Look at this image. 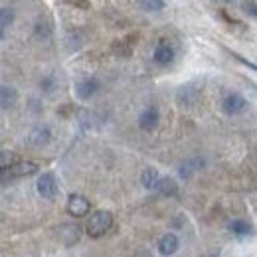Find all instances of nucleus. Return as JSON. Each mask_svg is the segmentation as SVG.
I'll use <instances>...</instances> for the list:
<instances>
[{
    "label": "nucleus",
    "mask_w": 257,
    "mask_h": 257,
    "mask_svg": "<svg viewBox=\"0 0 257 257\" xmlns=\"http://www.w3.org/2000/svg\"><path fill=\"white\" fill-rule=\"evenodd\" d=\"M139 6L143 10H147V12H159V10L164 8V2L162 0H141Z\"/></svg>",
    "instance_id": "21"
},
{
    "label": "nucleus",
    "mask_w": 257,
    "mask_h": 257,
    "mask_svg": "<svg viewBox=\"0 0 257 257\" xmlns=\"http://www.w3.org/2000/svg\"><path fill=\"white\" fill-rule=\"evenodd\" d=\"M50 141H52V131H50V127H46V125L34 127L32 131H30V135H28V143H30L32 147H38V149L46 147Z\"/></svg>",
    "instance_id": "10"
},
{
    "label": "nucleus",
    "mask_w": 257,
    "mask_h": 257,
    "mask_svg": "<svg viewBox=\"0 0 257 257\" xmlns=\"http://www.w3.org/2000/svg\"><path fill=\"white\" fill-rule=\"evenodd\" d=\"M40 89L46 93V95H52L56 89H58V77L54 73H46L42 79H40Z\"/></svg>",
    "instance_id": "16"
},
{
    "label": "nucleus",
    "mask_w": 257,
    "mask_h": 257,
    "mask_svg": "<svg viewBox=\"0 0 257 257\" xmlns=\"http://www.w3.org/2000/svg\"><path fill=\"white\" fill-rule=\"evenodd\" d=\"M157 192L161 196H166V198H174L178 194V184H176V180L172 176H162Z\"/></svg>",
    "instance_id": "15"
},
{
    "label": "nucleus",
    "mask_w": 257,
    "mask_h": 257,
    "mask_svg": "<svg viewBox=\"0 0 257 257\" xmlns=\"http://www.w3.org/2000/svg\"><path fill=\"white\" fill-rule=\"evenodd\" d=\"M178 245H180V241H178L176 233H172V231L164 233L161 239H159V251H161V255H164V257L174 255V253L178 251Z\"/></svg>",
    "instance_id": "12"
},
{
    "label": "nucleus",
    "mask_w": 257,
    "mask_h": 257,
    "mask_svg": "<svg viewBox=\"0 0 257 257\" xmlns=\"http://www.w3.org/2000/svg\"><path fill=\"white\" fill-rule=\"evenodd\" d=\"M229 231L235 233V235H251L253 227H251V224H247L243 220H231L229 222Z\"/></svg>",
    "instance_id": "17"
},
{
    "label": "nucleus",
    "mask_w": 257,
    "mask_h": 257,
    "mask_svg": "<svg viewBox=\"0 0 257 257\" xmlns=\"http://www.w3.org/2000/svg\"><path fill=\"white\" fill-rule=\"evenodd\" d=\"M99 89H101V83H99V79L93 77V75L91 77H83V79H79L75 83V95L79 97L81 101H89Z\"/></svg>",
    "instance_id": "5"
},
{
    "label": "nucleus",
    "mask_w": 257,
    "mask_h": 257,
    "mask_svg": "<svg viewBox=\"0 0 257 257\" xmlns=\"http://www.w3.org/2000/svg\"><path fill=\"white\" fill-rule=\"evenodd\" d=\"M65 210H67V214L73 216V218H83V216L89 214L91 204H89V200H87L85 196H81V194H69Z\"/></svg>",
    "instance_id": "3"
},
{
    "label": "nucleus",
    "mask_w": 257,
    "mask_h": 257,
    "mask_svg": "<svg viewBox=\"0 0 257 257\" xmlns=\"http://www.w3.org/2000/svg\"><path fill=\"white\" fill-rule=\"evenodd\" d=\"M12 22H14V10L8 8V6H2V10H0V30H2V38H4L6 28H8Z\"/></svg>",
    "instance_id": "18"
},
{
    "label": "nucleus",
    "mask_w": 257,
    "mask_h": 257,
    "mask_svg": "<svg viewBox=\"0 0 257 257\" xmlns=\"http://www.w3.org/2000/svg\"><path fill=\"white\" fill-rule=\"evenodd\" d=\"M113 227V214L109 210H97L89 216V222L85 225L87 229V235L93 237V239H99L103 237L109 229Z\"/></svg>",
    "instance_id": "1"
},
{
    "label": "nucleus",
    "mask_w": 257,
    "mask_h": 257,
    "mask_svg": "<svg viewBox=\"0 0 257 257\" xmlns=\"http://www.w3.org/2000/svg\"><path fill=\"white\" fill-rule=\"evenodd\" d=\"M159 121H161V113H159V109L157 107H147L141 115H139V127L143 128L145 133H153V131H157L159 127Z\"/></svg>",
    "instance_id": "7"
},
{
    "label": "nucleus",
    "mask_w": 257,
    "mask_h": 257,
    "mask_svg": "<svg viewBox=\"0 0 257 257\" xmlns=\"http://www.w3.org/2000/svg\"><path fill=\"white\" fill-rule=\"evenodd\" d=\"M36 190L42 198L46 200H54L60 188H58V180H56V174L54 172H44L40 178H38V184H36Z\"/></svg>",
    "instance_id": "2"
},
{
    "label": "nucleus",
    "mask_w": 257,
    "mask_h": 257,
    "mask_svg": "<svg viewBox=\"0 0 257 257\" xmlns=\"http://www.w3.org/2000/svg\"><path fill=\"white\" fill-rule=\"evenodd\" d=\"M161 172L153 166H147L143 172H141V184L147 188V190H159V184H161Z\"/></svg>",
    "instance_id": "13"
},
{
    "label": "nucleus",
    "mask_w": 257,
    "mask_h": 257,
    "mask_svg": "<svg viewBox=\"0 0 257 257\" xmlns=\"http://www.w3.org/2000/svg\"><path fill=\"white\" fill-rule=\"evenodd\" d=\"M36 36L42 38V40H48L52 36V26L48 22H38L36 24Z\"/></svg>",
    "instance_id": "22"
},
{
    "label": "nucleus",
    "mask_w": 257,
    "mask_h": 257,
    "mask_svg": "<svg viewBox=\"0 0 257 257\" xmlns=\"http://www.w3.org/2000/svg\"><path fill=\"white\" fill-rule=\"evenodd\" d=\"M241 10L249 16V18H255L257 20V2L253 0H247V2H241Z\"/></svg>",
    "instance_id": "24"
},
{
    "label": "nucleus",
    "mask_w": 257,
    "mask_h": 257,
    "mask_svg": "<svg viewBox=\"0 0 257 257\" xmlns=\"http://www.w3.org/2000/svg\"><path fill=\"white\" fill-rule=\"evenodd\" d=\"M245 107H247V99L237 91H231L222 99V109L225 115H239L241 111H245Z\"/></svg>",
    "instance_id": "4"
},
{
    "label": "nucleus",
    "mask_w": 257,
    "mask_h": 257,
    "mask_svg": "<svg viewBox=\"0 0 257 257\" xmlns=\"http://www.w3.org/2000/svg\"><path fill=\"white\" fill-rule=\"evenodd\" d=\"M113 52L121 58H128L133 54V42H127V40H119L115 46H113Z\"/></svg>",
    "instance_id": "20"
},
{
    "label": "nucleus",
    "mask_w": 257,
    "mask_h": 257,
    "mask_svg": "<svg viewBox=\"0 0 257 257\" xmlns=\"http://www.w3.org/2000/svg\"><path fill=\"white\" fill-rule=\"evenodd\" d=\"M153 60L155 64L166 67L174 62V48L168 44V42H159L157 48H155V54H153Z\"/></svg>",
    "instance_id": "9"
},
{
    "label": "nucleus",
    "mask_w": 257,
    "mask_h": 257,
    "mask_svg": "<svg viewBox=\"0 0 257 257\" xmlns=\"http://www.w3.org/2000/svg\"><path fill=\"white\" fill-rule=\"evenodd\" d=\"M58 237H60V241L64 243V245H73V243H77L79 241V237H81V227L77 224H62L58 227Z\"/></svg>",
    "instance_id": "8"
},
{
    "label": "nucleus",
    "mask_w": 257,
    "mask_h": 257,
    "mask_svg": "<svg viewBox=\"0 0 257 257\" xmlns=\"http://www.w3.org/2000/svg\"><path fill=\"white\" fill-rule=\"evenodd\" d=\"M204 164H206V161L200 155H192V157L184 159V161L178 164V176L184 178V180H188V178H192L196 172H200L204 168Z\"/></svg>",
    "instance_id": "6"
},
{
    "label": "nucleus",
    "mask_w": 257,
    "mask_h": 257,
    "mask_svg": "<svg viewBox=\"0 0 257 257\" xmlns=\"http://www.w3.org/2000/svg\"><path fill=\"white\" fill-rule=\"evenodd\" d=\"M40 166L32 161H18V164L14 168H10V178H28V176H34L38 174Z\"/></svg>",
    "instance_id": "11"
},
{
    "label": "nucleus",
    "mask_w": 257,
    "mask_h": 257,
    "mask_svg": "<svg viewBox=\"0 0 257 257\" xmlns=\"http://www.w3.org/2000/svg\"><path fill=\"white\" fill-rule=\"evenodd\" d=\"M18 164L16 161V157H14V153L12 151H0V170H10V168H14Z\"/></svg>",
    "instance_id": "19"
},
{
    "label": "nucleus",
    "mask_w": 257,
    "mask_h": 257,
    "mask_svg": "<svg viewBox=\"0 0 257 257\" xmlns=\"http://www.w3.org/2000/svg\"><path fill=\"white\" fill-rule=\"evenodd\" d=\"M225 52H227V54H229V56H231L235 62H239L241 65H245V67H249V69L257 71V64H253V62H247V60H245L241 54H237V52H233V50H227V48H225Z\"/></svg>",
    "instance_id": "23"
},
{
    "label": "nucleus",
    "mask_w": 257,
    "mask_h": 257,
    "mask_svg": "<svg viewBox=\"0 0 257 257\" xmlns=\"http://www.w3.org/2000/svg\"><path fill=\"white\" fill-rule=\"evenodd\" d=\"M18 103V91L10 85H2L0 87V105L2 109H10Z\"/></svg>",
    "instance_id": "14"
}]
</instances>
